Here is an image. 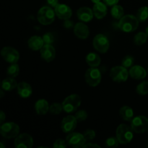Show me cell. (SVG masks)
Returning <instances> with one entry per match:
<instances>
[{
  "mask_svg": "<svg viewBox=\"0 0 148 148\" xmlns=\"http://www.w3.org/2000/svg\"><path fill=\"white\" fill-rule=\"evenodd\" d=\"M140 21L137 16L132 14L124 15L118 23V27L125 33H132L137 29Z\"/></svg>",
  "mask_w": 148,
  "mask_h": 148,
  "instance_id": "obj_1",
  "label": "cell"
},
{
  "mask_svg": "<svg viewBox=\"0 0 148 148\" xmlns=\"http://www.w3.org/2000/svg\"><path fill=\"white\" fill-rule=\"evenodd\" d=\"M134 131L131 127L125 124L119 125L116 131V135L120 144L126 145L130 143L134 137Z\"/></svg>",
  "mask_w": 148,
  "mask_h": 148,
  "instance_id": "obj_2",
  "label": "cell"
},
{
  "mask_svg": "<svg viewBox=\"0 0 148 148\" xmlns=\"http://www.w3.org/2000/svg\"><path fill=\"white\" fill-rule=\"evenodd\" d=\"M55 10H52L51 7L44 6L38 10L37 14L38 21L43 25L51 24L55 20L56 17Z\"/></svg>",
  "mask_w": 148,
  "mask_h": 148,
  "instance_id": "obj_3",
  "label": "cell"
},
{
  "mask_svg": "<svg viewBox=\"0 0 148 148\" xmlns=\"http://www.w3.org/2000/svg\"><path fill=\"white\" fill-rule=\"evenodd\" d=\"M80 96L77 94H72L66 97L62 102L64 111L67 114H72L75 112L81 105Z\"/></svg>",
  "mask_w": 148,
  "mask_h": 148,
  "instance_id": "obj_4",
  "label": "cell"
},
{
  "mask_svg": "<svg viewBox=\"0 0 148 148\" xmlns=\"http://www.w3.org/2000/svg\"><path fill=\"white\" fill-rule=\"evenodd\" d=\"M20 127L14 122H6L1 124L0 133L4 138H16L19 135Z\"/></svg>",
  "mask_w": 148,
  "mask_h": 148,
  "instance_id": "obj_5",
  "label": "cell"
},
{
  "mask_svg": "<svg viewBox=\"0 0 148 148\" xmlns=\"http://www.w3.org/2000/svg\"><path fill=\"white\" fill-rule=\"evenodd\" d=\"M101 72L98 68L90 67L86 71L85 75V82L89 86L96 87L101 83Z\"/></svg>",
  "mask_w": 148,
  "mask_h": 148,
  "instance_id": "obj_6",
  "label": "cell"
},
{
  "mask_svg": "<svg viewBox=\"0 0 148 148\" xmlns=\"http://www.w3.org/2000/svg\"><path fill=\"white\" fill-rule=\"evenodd\" d=\"M131 127L134 132L143 134L148 130V119L144 116H138L131 121Z\"/></svg>",
  "mask_w": 148,
  "mask_h": 148,
  "instance_id": "obj_7",
  "label": "cell"
},
{
  "mask_svg": "<svg viewBox=\"0 0 148 148\" xmlns=\"http://www.w3.org/2000/svg\"><path fill=\"white\" fill-rule=\"evenodd\" d=\"M94 49L101 53L108 51L110 47V41L108 37L103 34H98L94 37L92 40Z\"/></svg>",
  "mask_w": 148,
  "mask_h": 148,
  "instance_id": "obj_8",
  "label": "cell"
},
{
  "mask_svg": "<svg viewBox=\"0 0 148 148\" xmlns=\"http://www.w3.org/2000/svg\"><path fill=\"white\" fill-rule=\"evenodd\" d=\"M130 72L123 66H114L110 72V77L113 81L116 82H125L128 79Z\"/></svg>",
  "mask_w": 148,
  "mask_h": 148,
  "instance_id": "obj_9",
  "label": "cell"
},
{
  "mask_svg": "<svg viewBox=\"0 0 148 148\" xmlns=\"http://www.w3.org/2000/svg\"><path fill=\"white\" fill-rule=\"evenodd\" d=\"M66 142L68 145L72 147H83L87 141L83 134L72 132L69 133L66 138Z\"/></svg>",
  "mask_w": 148,
  "mask_h": 148,
  "instance_id": "obj_10",
  "label": "cell"
},
{
  "mask_svg": "<svg viewBox=\"0 0 148 148\" xmlns=\"http://www.w3.org/2000/svg\"><path fill=\"white\" fill-rule=\"evenodd\" d=\"M1 55L4 61L10 64L17 63L20 59V53L14 48L5 46L1 50Z\"/></svg>",
  "mask_w": 148,
  "mask_h": 148,
  "instance_id": "obj_11",
  "label": "cell"
},
{
  "mask_svg": "<svg viewBox=\"0 0 148 148\" xmlns=\"http://www.w3.org/2000/svg\"><path fill=\"white\" fill-rule=\"evenodd\" d=\"M33 145V137L27 133L19 134L14 140V147L16 148H31Z\"/></svg>",
  "mask_w": 148,
  "mask_h": 148,
  "instance_id": "obj_12",
  "label": "cell"
},
{
  "mask_svg": "<svg viewBox=\"0 0 148 148\" xmlns=\"http://www.w3.org/2000/svg\"><path fill=\"white\" fill-rule=\"evenodd\" d=\"M77 120L75 118V116L69 115L62 119L61 123V127L64 133L72 132L75 130L77 124Z\"/></svg>",
  "mask_w": 148,
  "mask_h": 148,
  "instance_id": "obj_13",
  "label": "cell"
},
{
  "mask_svg": "<svg viewBox=\"0 0 148 148\" xmlns=\"http://www.w3.org/2000/svg\"><path fill=\"white\" fill-rule=\"evenodd\" d=\"M56 15L61 20H67L72 15V10L70 7L65 4H59L54 8Z\"/></svg>",
  "mask_w": 148,
  "mask_h": 148,
  "instance_id": "obj_14",
  "label": "cell"
},
{
  "mask_svg": "<svg viewBox=\"0 0 148 148\" xmlns=\"http://www.w3.org/2000/svg\"><path fill=\"white\" fill-rule=\"evenodd\" d=\"M40 56L46 62H51L55 59L56 50L51 44H45L40 50Z\"/></svg>",
  "mask_w": 148,
  "mask_h": 148,
  "instance_id": "obj_15",
  "label": "cell"
},
{
  "mask_svg": "<svg viewBox=\"0 0 148 148\" xmlns=\"http://www.w3.org/2000/svg\"><path fill=\"white\" fill-rule=\"evenodd\" d=\"M74 33L75 36L79 39L85 40L88 38L90 35V30L88 28V25L85 23L79 22V23H76L74 27Z\"/></svg>",
  "mask_w": 148,
  "mask_h": 148,
  "instance_id": "obj_16",
  "label": "cell"
},
{
  "mask_svg": "<svg viewBox=\"0 0 148 148\" xmlns=\"http://www.w3.org/2000/svg\"><path fill=\"white\" fill-rule=\"evenodd\" d=\"M77 16L80 21L83 23H89L93 18V11L89 7H80L77 11Z\"/></svg>",
  "mask_w": 148,
  "mask_h": 148,
  "instance_id": "obj_17",
  "label": "cell"
},
{
  "mask_svg": "<svg viewBox=\"0 0 148 148\" xmlns=\"http://www.w3.org/2000/svg\"><path fill=\"white\" fill-rule=\"evenodd\" d=\"M17 93L21 98H27L33 93V89L29 83L26 82H21L17 85Z\"/></svg>",
  "mask_w": 148,
  "mask_h": 148,
  "instance_id": "obj_18",
  "label": "cell"
},
{
  "mask_svg": "<svg viewBox=\"0 0 148 148\" xmlns=\"http://www.w3.org/2000/svg\"><path fill=\"white\" fill-rule=\"evenodd\" d=\"M92 11H93L94 16L98 20H101L105 17L107 14V12H108L107 5L104 2L100 1L94 4Z\"/></svg>",
  "mask_w": 148,
  "mask_h": 148,
  "instance_id": "obj_19",
  "label": "cell"
},
{
  "mask_svg": "<svg viewBox=\"0 0 148 148\" xmlns=\"http://www.w3.org/2000/svg\"><path fill=\"white\" fill-rule=\"evenodd\" d=\"M130 75L132 78L135 79H145L147 76V72L145 69L140 65H135L130 67Z\"/></svg>",
  "mask_w": 148,
  "mask_h": 148,
  "instance_id": "obj_20",
  "label": "cell"
},
{
  "mask_svg": "<svg viewBox=\"0 0 148 148\" xmlns=\"http://www.w3.org/2000/svg\"><path fill=\"white\" fill-rule=\"evenodd\" d=\"M28 47L33 51H39L45 45L43 38L38 36H33L27 40Z\"/></svg>",
  "mask_w": 148,
  "mask_h": 148,
  "instance_id": "obj_21",
  "label": "cell"
},
{
  "mask_svg": "<svg viewBox=\"0 0 148 148\" xmlns=\"http://www.w3.org/2000/svg\"><path fill=\"white\" fill-rule=\"evenodd\" d=\"M49 103L45 99H39L35 104V110L38 115H46L49 111Z\"/></svg>",
  "mask_w": 148,
  "mask_h": 148,
  "instance_id": "obj_22",
  "label": "cell"
},
{
  "mask_svg": "<svg viewBox=\"0 0 148 148\" xmlns=\"http://www.w3.org/2000/svg\"><path fill=\"white\" fill-rule=\"evenodd\" d=\"M119 115L121 118L124 121H131L134 116V111L131 107L124 106L120 108Z\"/></svg>",
  "mask_w": 148,
  "mask_h": 148,
  "instance_id": "obj_23",
  "label": "cell"
},
{
  "mask_svg": "<svg viewBox=\"0 0 148 148\" xmlns=\"http://www.w3.org/2000/svg\"><path fill=\"white\" fill-rule=\"evenodd\" d=\"M17 85L18 84H17V81L13 79V77H10L5 78L2 80V82H1V89L4 90V91L10 92V91L15 89L17 87Z\"/></svg>",
  "mask_w": 148,
  "mask_h": 148,
  "instance_id": "obj_24",
  "label": "cell"
},
{
  "mask_svg": "<svg viewBox=\"0 0 148 148\" xmlns=\"http://www.w3.org/2000/svg\"><path fill=\"white\" fill-rule=\"evenodd\" d=\"M85 60H86L87 64L90 67H97V66H99L101 62V57L98 56V54L95 53H92V52L89 53L87 55Z\"/></svg>",
  "mask_w": 148,
  "mask_h": 148,
  "instance_id": "obj_25",
  "label": "cell"
},
{
  "mask_svg": "<svg viewBox=\"0 0 148 148\" xmlns=\"http://www.w3.org/2000/svg\"><path fill=\"white\" fill-rule=\"evenodd\" d=\"M111 14L114 19L120 20L124 14V8L121 6L116 4V5L113 6L112 8H111Z\"/></svg>",
  "mask_w": 148,
  "mask_h": 148,
  "instance_id": "obj_26",
  "label": "cell"
},
{
  "mask_svg": "<svg viewBox=\"0 0 148 148\" xmlns=\"http://www.w3.org/2000/svg\"><path fill=\"white\" fill-rule=\"evenodd\" d=\"M148 36L145 32H140L137 33L134 37V42L137 46H142L145 44L147 40Z\"/></svg>",
  "mask_w": 148,
  "mask_h": 148,
  "instance_id": "obj_27",
  "label": "cell"
},
{
  "mask_svg": "<svg viewBox=\"0 0 148 148\" xmlns=\"http://www.w3.org/2000/svg\"><path fill=\"white\" fill-rule=\"evenodd\" d=\"M20 72V67L17 63L11 64L7 69V75L10 77H16Z\"/></svg>",
  "mask_w": 148,
  "mask_h": 148,
  "instance_id": "obj_28",
  "label": "cell"
},
{
  "mask_svg": "<svg viewBox=\"0 0 148 148\" xmlns=\"http://www.w3.org/2000/svg\"><path fill=\"white\" fill-rule=\"evenodd\" d=\"M137 17L140 22H145L148 19V7H142L137 12Z\"/></svg>",
  "mask_w": 148,
  "mask_h": 148,
  "instance_id": "obj_29",
  "label": "cell"
},
{
  "mask_svg": "<svg viewBox=\"0 0 148 148\" xmlns=\"http://www.w3.org/2000/svg\"><path fill=\"white\" fill-rule=\"evenodd\" d=\"M63 106L62 103H54L51 104L49 107V112L53 115H59L63 111Z\"/></svg>",
  "mask_w": 148,
  "mask_h": 148,
  "instance_id": "obj_30",
  "label": "cell"
},
{
  "mask_svg": "<svg viewBox=\"0 0 148 148\" xmlns=\"http://www.w3.org/2000/svg\"><path fill=\"white\" fill-rule=\"evenodd\" d=\"M136 91L140 95H145L148 93V82L144 81L139 84L136 88Z\"/></svg>",
  "mask_w": 148,
  "mask_h": 148,
  "instance_id": "obj_31",
  "label": "cell"
},
{
  "mask_svg": "<svg viewBox=\"0 0 148 148\" xmlns=\"http://www.w3.org/2000/svg\"><path fill=\"white\" fill-rule=\"evenodd\" d=\"M134 62V59L132 56L131 55H127L123 59L122 62H121V65L124 67L130 68L133 66Z\"/></svg>",
  "mask_w": 148,
  "mask_h": 148,
  "instance_id": "obj_32",
  "label": "cell"
},
{
  "mask_svg": "<svg viewBox=\"0 0 148 148\" xmlns=\"http://www.w3.org/2000/svg\"><path fill=\"white\" fill-rule=\"evenodd\" d=\"M119 142L117 137H108L105 142V145L107 147L110 148H114L116 147L119 146Z\"/></svg>",
  "mask_w": 148,
  "mask_h": 148,
  "instance_id": "obj_33",
  "label": "cell"
},
{
  "mask_svg": "<svg viewBox=\"0 0 148 148\" xmlns=\"http://www.w3.org/2000/svg\"><path fill=\"white\" fill-rule=\"evenodd\" d=\"M75 116L77 119L78 122H82V121H85L87 119V118H88V113L85 110H79L77 112H76Z\"/></svg>",
  "mask_w": 148,
  "mask_h": 148,
  "instance_id": "obj_34",
  "label": "cell"
},
{
  "mask_svg": "<svg viewBox=\"0 0 148 148\" xmlns=\"http://www.w3.org/2000/svg\"><path fill=\"white\" fill-rule=\"evenodd\" d=\"M42 38H43L45 44H52L54 42V36L53 33L50 32L45 33Z\"/></svg>",
  "mask_w": 148,
  "mask_h": 148,
  "instance_id": "obj_35",
  "label": "cell"
},
{
  "mask_svg": "<svg viewBox=\"0 0 148 148\" xmlns=\"http://www.w3.org/2000/svg\"><path fill=\"white\" fill-rule=\"evenodd\" d=\"M83 135L85 137L86 141H91L93 139H95L96 134H95V132L92 130H87L86 131H85V132L83 133Z\"/></svg>",
  "mask_w": 148,
  "mask_h": 148,
  "instance_id": "obj_36",
  "label": "cell"
},
{
  "mask_svg": "<svg viewBox=\"0 0 148 148\" xmlns=\"http://www.w3.org/2000/svg\"><path fill=\"white\" fill-rule=\"evenodd\" d=\"M67 145H68L66 140H64L62 139H58L54 142L53 147L54 148H66Z\"/></svg>",
  "mask_w": 148,
  "mask_h": 148,
  "instance_id": "obj_37",
  "label": "cell"
},
{
  "mask_svg": "<svg viewBox=\"0 0 148 148\" xmlns=\"http://www.w3.org/2000/svg\"><path fill=\"white\" fill-rule=\"evenodd\" d=\"M63 26L66 29H72L74 28V27H75V23H74V22L72 20L67 19V20H64V22L63 23Z\"/></svg>",
  "mask_w": 148,
  "mask_h": 148,
  "instance_id": "obj_38",
  "label": "cell"
},
{
  "mask_svg": "<svg viewBox=\"0 0 148 148\" xmlns=\"http://www.w3.org/2000/svg\"><path fill=\"white\" fill-rule=\"evenodd\" d=\"M104 3L106 4L107 6H109V7H113V6L116 5V4H118V2L119 1V0H103Z\"/></svg>",
  "mask_w": 148,
  "mask_h": 148,
  "instance_id": "obj_39",
  "label": "cell"
},
{
  "mask_svg": "<svg viewBox=\"0 0 148 148\" xmlns=\"http://www.w3.org/2000/svg\"><path fill=\"white\" fill-rule=\"evenodd\" d=\"M46 1L50 7L53 8H55L59 4V0H46Z\"/></svg>",
  "mask_w": 148,
  "mask_h": 148,
  "instance_id": "obj_40",
  "label": "cell"
},
{
  "mask_svg": "<svg viewBox=\"0 0 148 148\" xmlns=\"http://www.w3.org/2000/svg\"><path fill=\"white\" fill-rule=\"evenodd\" d=\"M83 147L86 148V147H101V146L98 145L97 144H94V143H85V145L83 146Z\"/></svg>",
  "mask_w": 148,
  "mask_h": 148,
  "instance_id": "obj_41",
  "label": "cell"
},
{
  "mask_svg": "<svg viewBox=\"0 0 148 148\" xmlns=\"http://www.w3.org/2000/svg\"><path fill=\"white\" fill-rule=\"evenodd\" d=\"M5 119H6L5 114L4 113V111H1V112H0V124H2L3 123H4Z\"/></svg>",
  "mask_w": 148,
  "mask_h": 148,
  "instance_id": "obj_42",
  "label": "cell"
},
{
  "mask_svg": "<svg viewBox=\"0 0 148 148\" xmlns=\"http://www.w3.org/2000/svg\"><path fill=\"white\" fill-rule=\"evenodd\" d=\"M91 1H92V2H93L94 4H96V3L100 2V1H101V0H91Z\"/></svg>",
  "mask_w": 148,
  "mask_h": 148,
  "instance_id": "obj_43",
  "label": "cell"
},
{
  "mask_svg": "<svg viewBox=\"0 0 148 148\" xmlns=\"http://www.w3.org/2000/svg\"><path fill=\"white\" fill-rule=\"evenodd\" d=\"M0 92H1V98H2L4 97V90L1 89Z\"/></svg>",
  "mask_w": 148,
  "mask_h": 148,
  "instance_id": "obj_44",
  "label": "cell"
},
{
  "mask_svg": "<svg viewBox=\"0 0 148 148\" xmlns=\"http://www.w3.org/2000/svg\"><path fill=\"white\" fill-rule=\"evenodd\" d=\"M0 147H2V148L5 147V146H4V144H3V142H1V143H0Z\"/></svg>",
  "mask_w": 148,
  "mask_h": 148,
  "instance_id": "obj_45",
  "label": "cell"
},
{
  "mask_svg": "<svg viewBox=\"0 0 148 148\" xmlns=\"http://www.w3.org/2000/svg\"><path fill=\"white\" fill-rule=\"evenodd\" d=\"M146 33H147L148 36V26L147 27V28H146Z\"/></svg>",
  "mask_w": 148,
  "mask_h": 148,
  "instance_id": "obj_46",
  "label": "cell"
},
{
  "mask_svg": "<svg viewBox=\"0 0 148 148\" xmlns=\"http://www.w3.org/2000/svg\"><path fill=\"white\" fill-rule=\"evenodd\" d=\"M147 147H148V141H147Z\"/></svg>",
  "mask_w": 148,
  "mask_h": 148,
  "instance_id": "obj_47",
  "label": "cell"
},
{
  "mask_svg": "<svg viewBox=\"0 0 148 148\" xmlns=\"http://www.w3.org/2000/svg\"><path fill=\"white\" fill-rule=\"evenodd\" d=\"M147 73H148V69H147Z\"/></svg>",
  "mask_w": 148,
  "mask_h": 148,
  "instance_id": "obj_48",
  "label": "cell"
},
{
  "mask_svg": "<svg viewBox=\"0 0 148 148\" xmlns=\"http://www.w3.org/2000/svg\"><path fill=\"white\" fill-rule=\"evenodd\" d=\"M147 132H148V130H147Z\"/></svg>",
  "mask_w": 148,
  "mask_h": 148,
  "instance_id": "obj_49",
  "label": "cell"
}]
</instances>
